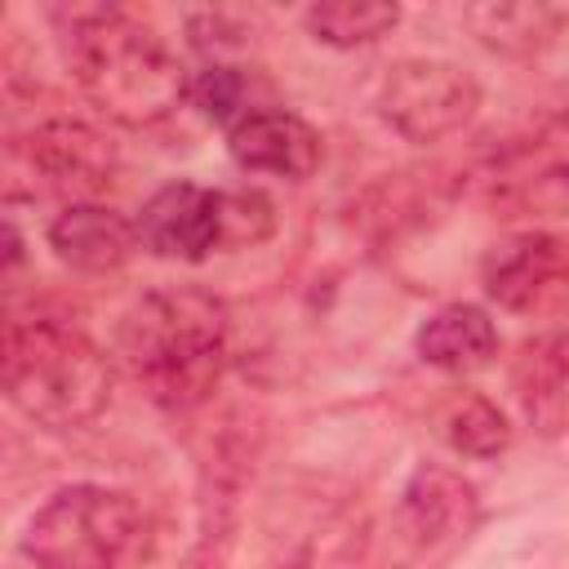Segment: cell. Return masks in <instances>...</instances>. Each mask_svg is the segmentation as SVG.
<instances>
[{"instance_id": "obj_15", "label": "cell", "mask_w": 569, "mask_h": 569, "mask_svg": "<svg viewBox=\"0 0 569 569\" xmlns=\"http://www.w3.org/2000/svg\"><path fill=\"white\" fill-rule=\"evenodd\" d=\"M462 22L471 36L502 58H533L565 31V9L556 4H467Z\"/></svg>"}, {"instance_id": "obj_20", "label": "cell", "mask_w": 569, "mask_h": 569, "mask_svg": "<svg viewBox=\"0 0 569 569\" xmlns=\"http://www.w3.org/2000/svg\"><path fill=\"white\" fill-rule=\"evenodd\" d=\"M276 236V204L258 187L222 191V249H253Z\"/></svg>"}, {"instance_id": "obj_3", "label": "cell", "mask_w": 569, "mask_h": 569, "mask_svg": "<svg viewBox=\"0 0 569 569\" xmlns=\"http://www.w3.org/2000/svg\"><path fill=\"white\" fill-rule=\"evenodd\" d=\"M116 391L111 356L62 316H13L4 325V396L49 431L93 427Z\"/></svg>"}, {"instance_id": "obj_14", "label": "cell", "mask_w": 569, "mask_h": 569, "mask_svg": "<svg viewBox=\"0 0 569 569\" xmlns=\"http://www.w3.org/2000/svg\"><path fill=\"white\" fill-rule=\"evenodd\" d=\"M413 347H418L422 365H431L440 373H453V378H467V373H480V369L493 365L498 325L476 302H445L422 320Z\"/></svg>"}, {"instance_id": "obj_6", "label": "cell", "mask_w": 569, "mask_h": 569, "mask_svg": "<svg viewBox=\"0 0 569 569\" xmlns=\"http://www.w3.org/2000/svg\"><path fill=\"white\" fill-rule=\"evenodd\" d=\"M476 520H480V498H476V485L462 480V471L436 467V462L413 467L396 507V533L405 547V560L396 569L440 565L453 547L467 542Z\"/></svg>"}, {"instance_id": "obj_9", "label": "cell", "mask_w": 569, "mask_h": 569, "mask_svg": "<svg viewBox=\"0 0 569 569\" xmlns=\"http://www.w3.org/2000/svg\"><path fill=\"white\" fill-rule=\"evenodd\" d=\"M138 240L156 258L204 262L222 249V191L200 182H164L138 213Z\"/></svg>"}, {"instance_id": "obj_8", "label": "cell", "mask_w": 569, "mask_h": 569, "mask_svg": "<svg viewBox=\"0 0 569 569\" xmlns=\"http://www.w3.org/2000/svg\"><path fill=\"white\" fill-rule=\"evenodd\" d=\"M13 160L36 178L40 191L71 196V204L93 200L116 169V147L84 120H44L27 142H13Z\"/></svg>"}, {"instance_id": "obj_18", "label": "cell", "mask_w": 569, "mask_h": 569, "mask_svg": "<svg viewBox=\"0 0 569 569\" xmlns=\"http://www.w3.org/2000/svg\"><path fill=\"white\" fill-rule=\"evenodd\" d=\"M360 556H365V520L356 511H329L293 538L280 569H356Z\"/></svg>"}, {"instance_id": "obj_13", "label": "cell", "mask_w": 569, "mask_h": 569, "mask_svg": "<svg viewBox=\"0 0 569 569\" xmlns=\"http://www.w3.org/2000/svg\"><path fill=\"white\" fill-rule=\"evenodd\" d=\"M511 396L542 440L569 436V325L547 329L511 360Z\"/></svg>"}, {"instance_id": "obj_12", "label": "cell", "mask_w": 569, "mask_h": 569, "mask_svg": "<svg viewBox=\"0 0 569 569\" xmlns=\"http://www.w3.org/2000/svg\"><path fill=\"white\" fill-rule=\"evenodd\" d=\"M49 249L58 262H67L71 271H84V276L120 271L142 249L138 218H124L120 209H111L102 200L62 204L49 222Z\"/></svg>"}, {"instance_id": "obj_11", "label": "cell", "mask_w": 569, "mask_h": 569, "mask_svg": "<svg viewBox=\"0 0 569 569\" xmlns=\"http://www.w3.org/2000/svg\"><path fill=\"white\" fill-rule=\"evenodd\" d=\"M485 196L498 218H560L569 213V147L529 142L507 151L485 173Z\"/></svg>"}, {"instance_id": "obj_17", "label": "cell", "mask_w": 569, "mask_h": 569, "mask_svg": "<svg viewBox=\"0 0 569 569\" xmlns=\"http://www.w3.org/2000/svg\"><path fill=\"white\" fill-rule=\"evenodd\" d=\"M436 431H440V440H445L458 458H498V453L511 445L507 413H502L489 396H476V391L453 396V400L440 409Z\"/></svg>"}, {"instance_id": "obj_1", "label": "cell", "mask_w": 569, "mask_h": 569, "mask_svg": "<svg viewBox=\"0 0 569 569\" xmlns=\"http://www.w3.org/2000/svg\"><path fill=\"white\" fill-rule=\"evenodd\" d=\"M67 62L80 93L116 124L142 129L187 102L191 71L164 36L116 4H80L67 13Z\"/></svg>"}, {"instance_id": "obj_10", "label": "cell", "mask_w": 569, "mask_h": 569, "mask_svg": "<svg viewBox=\"0 0 569 569\" xmlns=\"http://www.w3.org/2000/svg\"><path fill=\"white\" fill-rule=\"evenodd\" d=\"M227 151L236 169L258 173V178H284V182L311 178L325 160L320 133L298 111H284V107L249 111L236 129H227Z\"/></svg>"}, {"instance_id": "obj_2", "label": "cell", "mask_w": 569, "mask_h": 569, "mask_svg": "<svg viewBox=\"0 0 569 569\" xmlns=\"http://www.w3.org/2000/svg\"><path fill=\"white\" fill-rule=\"evenodd\" d=\"M227 302L196 284L151 289L120 325V356L142 391L173 413L209 400L227 369Z\"/></svg>"}, {"instance_id": "obj_7", "label": "cell", "mask_w": 569, "mask_h": 569, "mask_svg": "<svg viewBox=\"0 0 569 569\" xmlns=\"http://www.w3.org/2000/svg\"><path fill=\"white\" fill-rule=\"evenodd\" d=\"M480 284L502 311L565 316L569 311V240L551 231H516L485 253Z\"/></svg>"}, {"instance_id": "obj_19", "label": "cell", "mask_w": 569, "mask_h": 569, "mask_svg": "<svg viewBox=\"0 0 569 569\" xmlns=\"http://www.w3.org/2000/svg\"><path fill=\"white\" fill-rule=\"evenodd\" d=\"M249 71L236 67V62H222V58H209L200 71H191V84H187V102L209 120V124H227L236 129L253 107V93H249Z\"/></svg>"}, {"instance_id": "obj_4", "label": "cell", "mask_w": 569, "mask_h": 569, "mask_svg": "<svg viewBox=\"0 0 569 569\" xmlns=\"http://www.w3.org/2000/svg\"><path fill=\"white\" fill-rule=\"evenodd\" d=\"M138 542V502L124 489L89 480L49 493L22 529V556L36 569H120Z\"/></svg>"}, {"instance_id": "obj_5", "label": "cell", "mask_w": 569, "mask_h": 569, "mask_svg": "<svg viewBox=\"0 0 569 569\" xmlns=\"http://www.w3.org/2000/svg\"><path fill=\"white\" fill-rule=\"evenodd\" d=\"M373 111L405 142L431 147L471 124L480 111V80L449 58H400L382 71Z\"/></svg>"}, {"instance_id": "obj_16", "label": "cell", "mask_w": 569, "mask_h": 569, "mask_svg": "<svg viewBox=\"0 0 569 569\" xmlns=\"http://www.w3.org/2000/svg\"><path fill=\"white\" fill-rule=\"evenodd\" d=\"M302 22L329 49H365V44H373V40L396 31L400 4H387V0H329V4H311L302 13Z\"/></svg>"}]
</instances>
